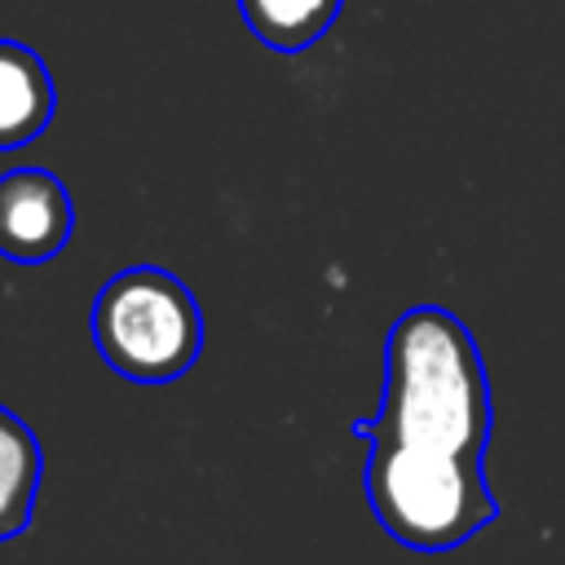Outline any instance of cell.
<instances>
[{"label": "cell", "mask_w": 565, "mask_h": 565, "mask_svg": "<svg viewBox=\"0 0 565 565\" xmlns=\"http://www.w3.org/2000/svg\"><path fill=\"white\" fill-rule=\"evenodd\" d=\"M490 380L472 331L441 305L406 309L384 340V397L353 433L371 446L362 486L375 521L415 552H450L499 516L481 455Z\"/></svg>", "instance_id": "6da1fadb"}, {"label": "cell", "mask_w": 565, "mask_h": 565, "mask_svg": "<svg viewBox=\"0 0 565 565\" xmlns=\"http://www.w3.org/2000/svg\"><path fill=\"white\" fill-rule=\"evenodd\" d=\"M93 340L110 371L137 384L181 380L203 349V313L194 291L159 269H119L93 300Z\"/></svg>", "instance_id": "7a4b0ae2"}, {"label": "cell", "mask_w": 565, "mask_h": 565, "mask_svg": "<svg viewBox=\"0 0 565 565\" xmlns=\"http://www.w3.org/2000/svg\"><path fill=\"white\" fill-rule=\"evenodd\" d=\"M71 230V194L49 168H13L0 177V256L18 265L53 260Z\"/></svg>", "instance_id": "3957f363"}, {"label": "cell", "mask_w": 565, "mask_h": 565, "mask_svg": "<svg viewBox=\"0 0 565 565\" xmlns=\"http://www.w3.org/2000/svg\"><path fill=\"white\" fill-rule=\"evenodd\" d=\"M57 93L40 53L18 40H0V150L35 141L53 119Z\"/></svg>", "instance_id": "277c9868"}, {"label": "cell", "mask_w": 565, "mask_h": 565, "mask_svg": "<svg viewBox=\"0 0 565 565\" xmlns=\"http://www.w3.org/2000/svg\"><path fill=\"white\" fill-rule=\"evenodd\" d=\"M40 472H44V450L35 433L9 406H0V543L26 530Z\"/></svg>", "instance_id": "5b68a950"}, {"label": "cell", "mask_w": 565, "mask_h": 565, "mask_svg": "<svg viewBox=\"0 0 565 565\" xmlns=\"http://www.w3.org/2000/svg\"><path fill=\"white\" fill-rule=\"evenodd\" d=\"M340 4L344 0H238V13L265 49L300 53L335 26Z\"/></svg>", "instance_id": "8992f818"}]
</instances>
